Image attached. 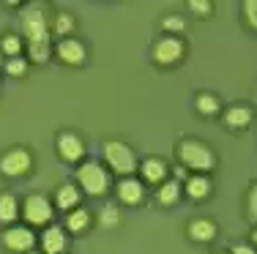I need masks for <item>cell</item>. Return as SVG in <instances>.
<instances>
[{"instance_id": "obj_5", "label": "cell", "mask_w": 257, "mask_h": 254, "mask_svg": "<svg viewBox=\"0 0 257 254\" xmlns=\"http://www.w3.org/2000/svg\"><path fill=\"white\" fill-rule=\"evenodd\" d=\"M50 17L41 6H28L20 14V28H22V39L28 41H50L52 28H50Z\"/></svg>"}, {"instance_id": "obj_13", "label": "cell", "mask_w": 257, "mask_h": 254, "mask_svg": "<svg viewBox=\"0 0 257 254\" xmlns=\"http://www.w3.org/2000/svg\"><path fill=\"white\" fill-rule=\"evenodd\" d=\"M41 254H66L69 249V232L58 224H50L41 229Z\"/></svg>"}, {"instance_id": "obj_16", "label": "cell", "mask_w": 257, "mask_h": 254, "mask_svg": "<svg viewBox=\"0 0 257 254\" xmlns=\"http://www.w3.org/2000/svg\"><path fill=\"white\" fill-rule=\"evenodd\" d=\"M213 191V183L208 175H197V172H189V178L183 180V197L194 199V202H200V199L211 197Z\"/></svg>"}, {"instance_id": "obj_29", "label": "cell", "mask_w": 257, "mask_h": 254, "mask_svg": "<svg viewBox=\"0 0 257 254\" xmlns=\"http://www.w3.org/2000/svg\"><path fill=\"white\" fill-rule=\"evenodd\" d=\"M186 9L192 11V14H197V17H211V11H213V3L211 0H189L186 3Z\"/></svg>"}, {"instance_id": "obj_18", "label": "cell", "mask_w": 257, "mask_h": 254, "mask_svg": "<svg viewBox=\"0 0 257 254\" xmlns=\"http://www.w3.org/2000/svg\"><path fill=\"white\" fill-rule=\"evenodd\" d=\"M194 110L203 118H216L222 112V99L211 90H200V93H194Z\"/></svg>"}, {"instance_id": "obj_11", "label": "cell", "mask_w": 257, "mask_h": 254, "mask_svg": "<svg viewBox=\"0 0 257 254\" xmlns=\"http://www.w3.org/2000/svg\"><path fill=\"white\" fill-rule=\"evenodd\" d=\"M55 58L60 60L63 66H85V60H88V47L82 44L79 39H60L58 44H55Z\"/></svg>"}, {"instance_id": "obj_14", "label": "cell", "mask_w": 257, "mask_h": 254, "mask_svg": "<svg viewBox=\"0 0 257 254\" xmlns=\"http://www.w3.org/2000/svg\"><path fill=\"white\" fill-rule=\"evenodd\" d=\"M79 202H82V191H79L77 183L66 180V183H60L58 189H55V197H52L55 210H63V213H69V210L79 208Z\"/></svg>"}, {"instance_id": "obj_1", "label": "cell", "mask_w": 257, "mask_h": 254, "mask_svg": "<svg viewBox=\"0 0 257 254\" xmlns=\"http://www.w3.org/2000/svg\"><path fill=\"white\" fill-rule=\"evenodd\" d=\"M175 156H178L181 167L186 169V172H197V175L213 172L216 164H219L213 148L208 142L197 140V137H183V140L178 142V148H175Z\"/></svg>"}, {"instance_id": "obj_10", "label": "cell", "mask_w": 257, "mask_h": 254, "mask_svg": "<svg viewBox=\"0 0 257 254\" xmlns=\"http://www.w3.org/2000/svg\"><path fill=\"white\" fill-rule=\"evenodd\" d=\"M137 172H140V180H143L145 186H156V189L164 180H170V164L162 156H148V159H143L137 167Z\"/></svg>"}, {"instance_id": "obj_34", "label": "cell", "mask_w": 257, "mask_h": 254, "mask_svg": "<svg viewBox=\"0 0 257 254\" xmlns=\"http://www.w3.org/2000/svg\"><path fill=\"white\" fill-rule=\"evenodd\" d=\"M254 104H257V90H254Z\"/></svg>"}, {"instance_id": "obj_6", "label": "cell", "mask_w": 257, "mask_h": 254, "mask_svg": "<svg viewBox=\"0 0 257 254\" xmlns=\"http://www.w3.org/2000/svg\"><path fill=\"white\" fill-rule=\"evenodd\" d=\"M22 219L28 227H50L55 219V205L44 194H28L22 199Z\"/></svg>"}, {"instance_id": "obj_32", "label": "cell", "mask_w": 257, "mask_h": 254, "mask_svg": "<svg viewBox=\"0 0 257 254\" xmlns=\"http://www.w3.org/2000/svg\"><path fill=\"white\" fill-rule=\"evenodd\" d=\"M249 243L257 249V224H254V229H252V235H249Z\"/></svg>"}, {"instance_id": "obj_28", "label": "cell", "mask_w": 257, "mask_h": 254, "mask_svg": "<svg viewBox=\"0 0 257 254\" xmlns=\"http://www.w3.org/2000/svg\"><path fill=\"white\" fill-rule=\"evenodd\" d=\"M246 216H249L252 224H257V180L249 186V191H246Z\"/></svg>"}, {"instance_id": "obj_22", "label": "cell", "mask_w": 257, "mask_h": 254, "mask_svg": "<svg viewBox=\"0 0 257 254\" xmlns=\"http://www.w3.org/2000/svg\"><path fill=\"white\" fill-rule=\"evenodd\" d=\"M55 55V47L50 41H28L25 44V58L36 66H47Z\"/></svg>"}, {"instance_id": "obj_12", "label": "cell", "mask_w": 257, "mask_h": 254, "mask_svg": "<svg viewBox=\"0 0 257 254\" xmlns=\"http://www.w3.org/2000/svg\"><path fill=\"white\" fill-rule=\"evenodd\" d=\"M115 194H118L120 205H126V208H137V205H143V199H145V183L140 178H134V175H128V178L118 180Z\"/></svg>"}, {"instance_id": "obj_7", "label": "cell", "mask_w": 257, "mask_h": 254, "mask_svg": "<svg viewBox=\"0 0 257 254\" xmlns=\"http://www.w3.org/2000/svg\"><path fill=\"white\" fill-rule=\"evenodd\" d=\"M30 169H33V153L22 145L0 153V175H6V178H22Z\"/></svg>"}, {"instance_id": "obj_15", "label": "cell", "mask_w": 257, "mask_h": 254, "mask_svg": "<svg viewBox=\"0 0 257 254\" xmlns=\"http://www.w3.org/2000/svg\"><path fill=\"white\" fill-rule=\"evenodd\" d=\"M252 120H254V112H252V107H246V104H232L222 115V123L227 126L230 131H246L249 126H252Z\"/></svg>"}, {"instance_id": "obj_2", "label": "cell", "mask_w": 257, "mask_h": 254, "mask_svg": "<svg viewBox=\"0 0 257 254\" xmlns=\"http://www.w3.org/2000/svg\"><path fill=\"white\" fill-rule=\"evenodd\" d=\"M74 183L79 186V191L88 197H104L112 186V178H109V169L101 164V161H85V164L77 167Z\"/></svg>"}, {"instance_id": "obj_20", "label": "cell", "mask_w": 257, "mask_h": 254, "mask_svg": "<svg viewBox=\"0 0 257 254\" xmlns=\"http://www.w3.org/2000/svg\"><path fill=\"white\" fill-rule=\"evenodd\" d=\"M90 224H93V216H90L88 208H74V210L66 213V232H69V235L88 232Z\"/></svg>"}, {"instance_id": "obj_8", "label": "cell", "mask_w": 257, "mask_h": 254, "mask_svg": "<svg viewBox=\"0 0 257 254\" xmlns=\"http://www.w3.org/2000/svg\"><path fill=\"white\" fill-rule=\"evenodd\" d=\"M0 240H3L6 249L14 251V254H28V251L36 249V243H39L33 227H28V224H11V227H6L3 229V238H0Z\"/></svg>"}, {"instance_id": "obj_19", "label": "cell", "mask_w": 257, "mask_h": 254, "mask_svg": "<svg viewBox=\"0 0 257 254\" xmlns=\"http://www.w3.org/2000/svg\"><path fill=\"white\" fill-rule=\"evenodd\" d=\"M181 197H183V183H181V180H175V178L164 180V183L156 189V202L164 205V208H173V205H178Z\"/></svg>"}, {"instance_id": "obj_9", "label": "cell", "mask_w": 257, "mask_h": 254, "mask_svg": "<svg viewBox=\"0 0 257 254\" xmlns=\"http://www.w3.org/2000/svg\"><path fill=\"white\" fill-rule=\"evenodd\" d=\"M55 153L66 164H79L85 156V140L77 131H58V137H55Z\"/></svg>"}, {"instance_id": "obj_21", "label": "cell", "mask_w": 257, "mask_h": 254, "mask_svg": "<svg viewBox=\"0 0 257 254\" xmlns=\"http://www.w3.org/2000/svg\"><path fill=\"white\" fill-rule=\"evenodd\" d=\"M50 28H52V33L58 36V41L60 39H71L74 30H77V17L71 14V11H55Z\"/></svg>"}, {"instance_id": "obj_30", "label": "cell", "mask_w": 257, "mask_h": 254, "mask_svg": "<svg viewBox=\"0 0 257 254\" xmlns=\"http://www.w3.org/2000/svg\"><path fill=\"white\" fill-rule=\"evenodd\" d=\"M243 20H246V25L257 33V0H243Z\"/></svg>"}, {"instance_id": "obj_25", "label": "cell", "mask_w": 257, "mask_h": 254, "mask_svg": "<svg viewBox=\"0 0 257 254\" xmlns=\"http://www.w3.org/2000/svg\"><path fill=\"white\" fill-rule=\"evenodd\" d=\"M6 74L9 77H14V80H22V77H28V71H30V60L25 55H20V58H9L6 60Z\"/></svg>"}, {"instance_id": "obj_31", "label": "cell", "mask_w": 257, "mask_h": 254, "mask_svg": "<svg viewBox=\"0 0 257 254\" xmlns=\"http://www.w3.org/2000/svg\"><path fill=\"white\" fill-rule=\"evenodd\" d=\"M230 254H257V249L252 243H232L230 246Z\"/></svg>"}, {"instance_id": "obj_4", "label": "cell", "mask_w": 257, "mask_h": 254, "mask_svg": "<svg viewBox=\"0 0 257 254\" xmlns=\"http://www.w3.org/2000/svg\"><path fill=\"white\" fill-rule=\"evenodd\" d=\"M186 58V41L183 36H159L151 44V60L162 69H173Z\"/></svg>"}, {"instance_id": "obj_3", "label": "cell", "mask_w": 257, "mask_h": 254, "mask_svg": "<svg viewBox=\"0 0 257 254\" xmlns=\"http://www.w3.org/2000/svg\"><path fill=\"white\" fill-rule=\"evenodd\" d=\"M101 156H104V161H107L109 172L120 175V178L134 175V172H137V167H140L137 153H134L126 142H120V140H107V142H104L101 145Z\"/></svg>"}, {"instance_id": "obj_36", "label": "cell", "mask_w": 257, "mask_h": 254, "mask_svg": "<svg viewBox=\"0 0 257 254\" xmlns=\"http://www.w3.org/2000/svg\"><path fill=\"white\" fill-rule=\"evenodd\" d=\"M213 254H224V251H213Z\"/></svg>"}, {"instance_id": "obj_26", "label": "cell", "mask_w": 257, "mask_h": 254, "mask_svg": "<svg viewBox=\"0 0 257 254\" xmlns=\"http://www.w3.org/2000/svg\"><path fill=\"white\" fill-rule=\"evenodd\" d=\"M162 30H164V36H181L183 30H186V22H183V17H178V14H167L162 20Z\"/></svg>"}, {"instance_id": "obj_27", "label": "cell", "mask_w": 257, "mask_h": 254, "mask_svg": "<svg viewBox=\"0 0 257 254\" xmlns=\"http://www.w3.org/2000/svg\"><path fill=\"white\" fill-rule=\"evenodd\" d=\"M99 224L104 229H115L120 224V210L118 208H104L101 213H99Z\"/></svg>"}, {"instance_id": "obj_33", "label": "cell", "mask_w": 257, "mask_h": 254, "mask_svg": "<svg viewBox=\"0 0 257 254\" xmlns=\"http://www.w3.org/2000/svg\"><path fill=\"white\" fill-rule=\"evenodd\" d=\"M3 69H6V55L0 52V71H3Z\"/></svg>"}, {"instance_id": "obj_35", "label": "cell", "mask_w": 257, "mask_h": 254, "mask_svg": "<svg viewBox=\"0 0 257 254\" xmlns=\"http://www.w3.org/2000/svg\"><path fill=\"white\" fill-rule=\"evenodd\" d=\"M28 254H41V251H28Z\"/></svg>"}, {"instance_id": "obj_24", "label": "cell", "mask_w": 257, "mask_h": 254, "mask_svg": "<svg viewBox=\"0 0 257 254\" xmlns=\"http://www.w3.org/2000/svg\"><path fill=\"white\" fill-rule=\"evenodd\" d=\"M0 52L6 55V60L25 55V39H22V33H6L0 39Z\"/></svg>"}, {"instance_id": "obj_23", "label": "cell", "mask_w": 257, "mask_h": 254, "mask_svg": "<svg viewBox=\"0 0 257 254\" xmlns=\"http://www.w3.org/2000/svg\"><path fill=\"white\" fill-rule=\"evenodd\" d=\"M20 213H22L20 199L11 194V191H3V194H0V224L11 227L17 219H20Z\"/></svg>"}, {"instance_id": "obj_17", "label": "cell", "mask_w": 257, "mask_h": 254, "mask_svg": "<svg viewBox=\"0 0 257 254\" xmlns=\"http://www.w3.org/2000/svg\"><path fill=\"white\" fill-rule=\"evenodd\" d=\"M186 238L192 243H208L216 238V224L211 219H192L186 224Z\"/></svg>"}]
</instances>
